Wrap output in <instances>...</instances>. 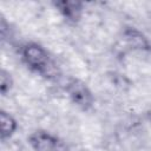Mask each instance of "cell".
Listing matches in <instances>:
<instances>
[{
    "label": "cell",
    "instance_id": "cell-1",
    "mask_svg": "<svg viewBox=\"0 0 151 151\" xmlns=\"http://www.w3.org/2000/svg\"><path fill=\"white\" fill-rule=\"evenodd\" d=\"M22 57L29 67L40 72L46 71L50 65L46 51L37 44L26 45L22 50Z\"/></svg>",
    "mask_w": 151,
    "mask_h": 151
},
{
    "label": "cell",
    "instance_id": "cell-2",
    "mask_svg": "<svg viewBox=\"0 0 151 151\" xmlns=\"http://www.w3.org/2000/svg\"><path fill=\"white\" fill-rule=\"evenodd\" d=\"M29 143L34 151H66L61 142L44 131L34 132L29 137Z\"/></svg>",
    "mask_w": 151,
    "mask_h": 151
},
{
    "label": "cell",
    "instance_id": "cell-3",
    "mask_svg": "<svg viewBox=\"0 0 151 151\" xmlns=\"http://www.w3.org/2000/svg\"><path fill=\"white\" fill-rule=\"evenodd\" d=\"M67 92L70 94V97L72 98V100L84 107V109H87L91 104H92V96H91V92L88 91V88L79 80H76V79H72L68 84H67Z\"/></svg>",
    "mask_w": 151,
    "mask_h": 151
},
{
    "label": "cell",
    "instance_id": "cell-4",
    "mask_svg": "<svg viewBox=\"0 0 151 151\" xmlns=\"http://www.w3.org/2000/svg\"><path fill=\"white\" fill-rule=\"evenodd\" d=\"M0 125H1V139L2 140L11 137L17 129V122L9 113L5 111H1L0 113Z\"/></svg>",
    "mask_w": 151,
    "mask_h": 151
},
{
    "label": "cell",
    "instance_id": "cell-5",
    "mask_svg": "<svg viewBox=\"0 0 151 151\" xmlns=\"http://www.w3.org/2000/svg\"><path fill=\"white\" fill-rule=\"evenodd\" d=\"M55 6H58L60 11L70 19L78 18L81 9V4L76 1H61V2H57Z\"/></svg>",
    "mask_w": 151,
    "mask_h": 151
},
{
    "label": "cell",
    "instance_id": "cell-6",
    "mask_svg": "<svg viewBox=\"0 0 151 151\" xmlns=\"http://www.w3.org/2000/svg\"><path fill=\"white\" fill-rule=\"evenodd\" d=\"M125 38H126L127 42H129L132 47H134V48H145V47L147 46L146 39H145L139 32H137V31H133V29H132V31L126 32Z\"/></svg>",
    "mask_w": 151,
    "mask_h": 151
},
{
    "label": "cell",
    "instance_id": "cell-7",
    "mask_svg": "<svg viewBox=\"0 0 151 151\" xmlns=\"http://www.w3.org/2000/svg\"><path fill=\"white\" fill-rule=\"evenodd\" d=\"M0 90H1V93L5 94L12 86V78L9 77V74L6 72V71H2L1 72V76H0Z\"/></svg>",
    "mask_w": 151,
    "mask_h": 151
}]
</instances>
